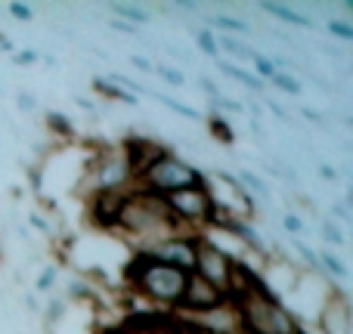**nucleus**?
<instances>
[{"instance_id": "f257e3e1", "label": "nucleus", "mask_w": 353, "mask_h": 334, "mask_svg": "<svg viewBox=\"0 0 353 334\" xmlns=\"http://www.w3.org/2000/svg\"><path fill=\"white\" fill-rule=\"evenodd\" d=\"M174 232H183V229H176L165 198L152 195V192H143V189H137V186L130 189L121 205V213H118L115 236L128 238L130 251H143L146 244L174 236Z\"/></svg>"}, {"instance_id": "f03ea898", "label": "nucleus", "mask_w": 353, "mask_h": 334, "mask_svg": "<svg viewBox=\"0 0 353 334\" xmlns=\"http://www.w3.org/2000/svg\"><path fill=\"white\" fill-rule=\"evenodd\" d=\"M186 275L189 273H183V269L155 263L143 254H130L128 263H124V285L130 288V294L159 306L161 313L176 310V304L183 298V288H186Z\"/></svg>"}, {"instance_id": "7ed1b4c3", "label": "nucleus", "mask_w": 353, "mask_h": 334, "mask_svg": "<svg viewBox=\"0 0 353 334\" xmlns=\"http://www.w3.org/2000/svg\"><path fill=\"white\" fill-rule=\"evenodd\" d=\"M81 189H74L81 201H87L97 192H130L137 186V176L130 170L128 152L121 143H93V152L87 155L81 167Z\"/></svg>"}, {"instance_id": "20e7f679", "label": "nucleus", "mask_w": 353, "mask_h": 334, "mask_svg": "<svg viewBox=\"0 0 353 334\" xmlns=\"http://www.w3.org/2000/svg\"><path fill=\"white\" fill-rule=\"evenodd\" d=\"M208 182L211 180H208V174L201 167H195L192 161H186L183 155L168 152V155H161L155 165H149L146 170H143L140 180H137V189L168 198V195H174V192L195 189V186H208Z\"/></svg>"}, {"instance_id": "39448f33", "label": "nucleus", "mask_w": 353, "mask_h": 334, "mask_svg": "<svg viewBox=\"0 0 353 334\" xmlns=\"http://www.w3.org/2000/svg\"><path fill=\"white\" fill-rule=\"evenodd\" d=\"M165 205L171 211L176 229L183 232H208L214 223V213H217V198L211 192V182L168 195Z\"/></svg>"}, {"instance_id": "423d86ee", "label": "nucleus", "mask_w": 353, "mask_h": 334, "mask_svg": "<svg viewBox=\"0 0 353 334\" xmlns=\"http://www.w3.org/2000/svg\"><path fill=\"white\" fill-rule=\"evenodd\" d=\"M239 267V257L230 254L226 248H220L211 236L201 232L199 242H195V263H192V273L201 275L205 282H211L217 291H223L230 298V285H232V273Z\"/></svg>"}, {"instance_id": "0eeeda50", "label": "nucleus", "mask_w": 353, "mask_h": 334, "mask_svg": "<svg viewBox=\"0 0 353 334\" xmlns=\"http://www.w3.org/2000/svg\"><path fill=\"white\" fill-rule=\"evenodd\" d=\"M201 232H174L168 238H159V242L146 244L143 251H130V254H143L155 263H165V267L183 269V273H192L195 263V242H199Z\"/></svg>"}, {"instance_id": "6e6552de", "label": "nucleus", "mask_w": 353, "mask_h": 334, "mask_svg": "<svg viewBox=\"0 0 353 334\" xmlns=\"http://www.w3.org/2000/svg\"><path fill=\"white\" fill-rule=\"evenodd\" d=\"M316 325H319V334H350L353 331L350 298L335 282L329 285V291H325L323 304L316 310Z\"/></svg>"}, {"instance_id": "1a4fd4ad", "label": "nucleus", "mask_w": 353, "mask_h": 334, "mask_svg": "<svg viewBox=\"0 0 353 334\" xmlns=\"http://www.w3.org/2000/svg\"><path fill=\"white\" fill-rule=\"evenodd\" d=\"M226 294L217 291V288L211 285V282H205L201 275L189 273L186 275V288H183V298L180 304H176V310L171 313V316H180V319H189V316H199V313L211 310V306L223 304Z\"/></svg>"}, {"instance_id": "9d476101", "label": "nucleus", "mask_w": 353, "mask_h": 334, "mask_svg": "<svg viewBox=\"0 0 353 334\" xmlns=\"http://www.w3.org/2000/svg\"><path fill=\"white\" fill-rule=\"evenodd\" d=\"M183 322L192 325V328H199V331H205V334H245L242 331V316H239V306H236L232 298H226L223 304L211 306V310L199 313V316L183 319Z\"/></svg>"}, {"instance_id": "9b49d317", "label": "nucleus", "mask_w": 353, "mask_h": 334, "mask_svg": "<svg viewBox=\"0 0 353 334\" xmlns=\"http://www.w3.org/2000/svg\"><path fill=\"white\" fill-rule=\"evenodd\" d=\"M128 198V192H97L84 201L87 205V220H90L93 229L105 232V236H115V223L118 213H121V205Z\"/></svg>"}, {"instance_id": "f8f14e48", "label": "nucleus", "mask_w": 353, "mask_h": 334, "mask_svg": "<svg viewBox=\"0 0 353 334\" xmlns=\"http://www.w3.org/2000/svg\"><path fill=\"white\" fill-rule=\"evenodd\" d=\"M201 19H205V28L214 31V34H232V37H242V34H251V25L245 22V19L232 16V12H211V16H205L201 12Z\"/></svg>"}, {"instance_id": "ddd939ff", "label": "nucleus", "mask_w": 353, "mask_h": 334, "mask_svg": "<svg viewBox=\"0 0 353 334\" xmlns=\"http://www.w3.org/2000/svg\"><path fill=\"white\" fill-rule=\"evenodd\" d=\"M236 180H239V186L245 189V192L251 195V198L257 201V205H270V201H273V189L267 186V180H263L261 174H254V170L251 167H242V170H236Z\"/></svg>"}, {"instance_id": "4468645a", "label": "nucleus", "mask_w": 353, "mask_h": 334, "mask_svg": "<svg viewBox=\"0 0 353 334\" xmlns=\"http://www.w3.org/2000/svg\"><path fill=\"white\" fill-rule=\"evenodd\" d=\"M261 10L267 12V16L279 19V22L294 25V28H313V19H310V16H304V12H298L294 6H288V3H273V0H261Z\"/></svg>"}, {"instance_id": "2eb2a0df", "label": "nucleus", "mask_w": 353, "mask_h": 334, "mask_svg": "<svg viewBox=\"0 0 353 334\" xmlns=\"http://www.w3.org/2000/svg\"><path fill=\"white\" fill-rule=\"evenodd\" d=\"M316 260H319V273H323V279H329V282L332 279H338V282L350 279V267L335 254V251H329V248L316 251Z\"/></svg>"}, {"instance_id": "dca6fc26", "label": "nucleus", "mask_w": 353, "mask_h": 334, "mask_svg": "<svg viewBox=\"0 0 353 334\" xmlns=\"http://www.w3.org/2000/svg\"><path fill=\"white\" fill-rule=\"evenodd\" d=\"M112 19H121V22L134 25V28H143V25L152 22V12L140 3H109Z\"/></svg>"}, {"instance_id": "f3484780", "label": "nucleus", "mask_w": 353, "mask_h": 334, "mask_svg": "<svg viewBox=\"0 0 353 334\" xmlns=\"http://www.w3.org/2000/svg\"><path fill=\"white\" fill-rule=\"evenodd\" d=\"M217 72L220 74H226V78H232V81H239L242 87H248L251 93H263L267 90V84H263L257 74H251V72H245L242 65H232V62H223V59H217Z\"/></svg>"}, {"instance_id": "a211bd4d", "label": "nucleus", "mask_w": 353, "mask_h": 334, "mask_svg": "<svg viewBox=\"0 0 353 334\" xmlns=\"http://www.w3.org/2000/svg\"><path fill=\"white\" fill-rule=\"evenodd\" d=\"M43 127H47V134L53 136V140H65V143L74 140V124L56 109L43 112Z\"/></svg>"}, {"instance_id": "6ab92c4d", "label": "nucleus", "mask_w": 353, "mask_h": 334, "mask_svg": "<svg viewBox=\"0 0 353 334\" xmlns=\"http://www.w3.org/2000/svg\"><path fill=\"white\" fill-rule=\"evenodd\" d=\"M90 87H93V93H97V96L112 99V103H121V105H137V103H140V99H137L134 93H128V90H121V87L109 84V81H105L103 74H97V78L90 81Z\"/></svg>"}, {"instance_id": "aec40b11", "label": "nucleus", "mask_w": 353, "mask_h": 334, "mask_svg": "<svg viewBox=\"0 0 353 334\" xmlns=\"http://www.w3.org/2000/svg\"><path fill=\"white\" fill-rule=\"evenodd\" d=\"M217 50L232 56V59H248V62L257 56V50L251 43H245L242 37H232V34H217Z\"/></svg>"}, {"instance_id": "412c9836", "label": "nucleus", "mask_w": 353, "mask_h": 334, "mask_svg": "<svg viewBox=\"0 0 353 334\" xmlns=\"http://www.w3.org/2000/svg\"><path fill=\"white\" fill-rule=\"evenodd\" d=\"M62 298H65L68 304H90V306L99 304V291L93 285H87L84 279H72V282H68Z\"/></svg>"}, {"instance_id": "4be33fe9", "label": "nucleus", "mask_w": 353, "mask_h": 334, "mask_svg": "<svg viewBox=\"0 0 353 334\" xmlns=\"http://www.w3.org/2000/svg\"><path fill=\"white\" fill-rule=\"evenodd\" d=\"M146 96H149V99H155V103H161V105H165V109H171L174 115L186 118V121H205V118H201V112H195L192 105L180 103V99L168 96V93H161V90H146Z\"/></svg>"}, {"instance_id": "5701e85b", "label": "nucleus", "mask_w": 353, "mask_h": 334, "mask_svg": "<svg viewBox=\"0 0 353 334\" xmlns=\"http://www.w3.org/2000/svg\"><path fill=\"white\" fill-rule=\"evenodd\" d=\"M65 316H68V300L62 298V294H50L47 306L41 310V322L50 325V328H56L59 322H65Z\"/></svg>"}, {"instance_id": "b1692460", "label": "nucleus", "mask_w": 353, "mask_h": 334, "mask_svg": "<svg viewBox=\"0 0 353 334\" xmlns=\"http://www.w3.org/2000/svg\"><path fill=\"white\" fill-rule=\"evenodd\" d=\"M205 127H208V134H211L214 140L220 143V146H232V143H236V130H232L230 118L208 115V118H205Z\"/></svg>"}, {"instance_id": "393cba45", "label": "nucleus", "mask_w": 353, "mask_h": 334, "mask_svg": "<svg viewBox=\"0 0 353 334\" xmlns=\"http://www.w3.org/2000/svg\"><path fill=\"white\" fill-rule=\"evenodd\" d=\"M319 238H323L329 248H344V244H347V236H344V229L332 217L319 220Z\"/></svg>"}, {"instance_id": "a878e982", "label": "nucleus", "mask_w": 353, "mask_h": 334, "mask_svg": "<svg viewBox=\"0 0 353 334\" xmlns=\"http://www.w3.org/2000/svg\"><path fill=\"white\" fill-rule=\"evenodd\" d=\"M267 84H273L279 93H288V96H301L304 93V84H301V78L298 74H292V72H276L273 78L267 81Z\"/></svg>"}, {"instance_id": "bb28decb", "label": "nucleus", "mask_w": 353, "mask_h": 334, "mask_svg": "<svg viewBox=\"0 0 353 334\" xmlns=\"http://www.w3.org/2000/svg\"><path fill=\"white\" fill-rule=\"evenodd\" d=\"M192 34H195V50H199V53H205L208 59L217 62L220 59L217 34H214V31H208V28H192Z\"/></svg>"}, {"instance_id": "cd10ccee", "label": "nucleus", "mask_w": 353, "mask_h": 334, "mask_svg": "<svg viewBox=\"0 0 353 334\" xmlns=\"http://www.w3.org/2000/svg\"><path fill=\"white\" fill-rule=\"evenodd\" d=\"M279 226H282V232H285L288 238H298V236H304V232H307V220H304V213H298V211H285V213H282Z\"/></svg>"}, {"instance_id": "c85d7f7f", "label": "nucleus", "mask_w": 353, "mask_h": 334, "mask_svg": "<svg viewBox=\"0 0 353 334\" xmlns=\"http://www.w3.org/2000/svg\"><path fill=\"white\" fill-rule=\"evenodd\" d=\"M56 282H59V267H56V263H47V267H43L41 273H37V279H34V291H41V294H53Z\"/></svg>"}, {"instance_id": "c756f323", "label": "nucleus", "mask_w": 353, "mask_h": 334, "mask_svg": "<svg viewBox=\"0 0 353 334\" xmlns=\"http://www.w3.org/2000/svg\"><path fill=\"white\" fill-rule=\"evenodd\" d=\"M22 167H25V180H28V189L34 192V198L43 195V161H34V165H25L22 161Z\"/></svg>"}, {"instance_id": "7c9ffc66", "label": "nucleus", "mask_w": 353, "mask_h": 334, "mask_svg": "<svg viewBox=\"0 0 353 334\" xmlns=\"http://www.w3.org/2000/svg\"><path fill=\"white\" fill-rule=\"evenodd\" d=\"M152 74H159V78L165 81V84H171V87H183V84H186V74H183L180 68L168 65V62H155Z\"/></svg>"}, {"instance_id": "2f4dec72", "label": "nucleus", "mask_w": 353, "mask_h": 334, "mask_svg": "<svg viewBox=\"0 0 353 334\" xmlns=\"http://www.w3.org/2000/svg\"><path fill=\"white\" fill-rule=\"evenodd\" d=\"M325 31H329L335 41H341V43L353 41V25L344 22V19H329V22H325Z\"/></svg>"}, {"instance_id": "473e14b6", "label": "nucleus", "mask_w": 353, "mask_h": 334, "mask_svg": "<svg viewBox=\"0 0 353 334\" xmlns=\"http://www.w3.org/2000/svg\"><path fill=\"white\" fill-rule=\"evenodd\" d=\"M251 62H254V72H251V74H257V78H261L263 84H267V81L273 78L276 72H279V68H276V62L270 59V56H263V53H257Z\"/></svg>"}, {"instance_id": "72a5a7b5", "label": "nucleus", "mask_w": 353, "mask_h": 334, "mask_svg": "<svg viewBox=\"0 0 353 334\" xmlns=\"http://www.w3.org/2000/svg\"><path fill=\"white\" fill-rule=\"evenodd\" d=\"M3 16H12L16 22H31V19H34V6H31V3H22V0H10V3H6V12H3Z\"/></svg>"}, {"instance_id": "f704fd0d", "label": "nucleus", "mask_w": 353, "mask_h": 334, "mask_svg": "<svg viewBox=\"0 0 353 334\" xmlns=\"http://www.w3.org/2000/svg\"><path fill=\"white\" fill-rule=\"evenodd\" d=\"M25 220H28L31 229H37L43 238H59V236H56V226H53V223H47V220H43L37 211H28V217H25Z\"/></svg>"}, {"instance_id": "c9c22d12", "label": "nucleus", "mask_w": 353, "mask_h": 334, "mask_svg": "<svg viewBox=\"0 0 353 334\" xmlns=\"http://www.w3.org/2000/svg\"><path fill=\"white\" fill-rule=\"evenodd\" d=\"M10 62H12V65H19V68H31V65H37V62H41V53H37V50H31V47H25V50H16V53L10 56Z\"/></svg>"}, {"instance_id": "e433bc0d", "label": "nucleus", "mask_w": 353, "mask_h": 334, "mask_svg": "<svg viewBox=\"0 0 353 334\" xmlns=\"http://www.w3.org/2000/svg\"><path fill=\"white\" fill-rule=\"evenodd\" d=\"M329 217L335 220V223H353V213H350L347 201H335V205L329 207Z\"/></svg>"}, {"instance_id": "4c0bfd02", "label": "nucleus", "mask_w": 353, "mask_h": 334, "mask_svg": "<svg viewBox=\"0 0 353 334\" xmlns=\"http://www.w3.org/2000/svg\"><path fill=\"white\" fill-rule=\"evenodd\" d=\"M195 84H199V90H201V93H205V96H208V99H220V96H223V90H220V87H217V84H214V81H211V78H205V74H201V78H199V81H195Z\"/></svg>"}, {"instance_id": "58836bf2", "label": "nucleus", "mask_w": 353, "mask_h": 334, "mask_svg": "<svg viewBox=\"0 0 353 334\" xmlns=\"http://www.w3.org/2000/svg\"><path fill=\"white\" fill-rule=\"evenodd\" d=\"M16 105H19V112H25V115H31V112L37 109V99L31 96L28 90H19V93H16Z\"/></svg>"}, {"instance_id": "ea45409f", "label": "nucleus", "mask_w": 353, "mask_h": 334, "mask_svg": "<svg viewBox=\"0 0 353 334\" xmlns=\"http://www.w3.org/2000/svg\"><path fill=\"white\" fill-rule=\"evenodd\" d=\"M263 105H267V109L273 112V115L279 118V121H285V124H294V118L288 115V109H285V105H279V103H276V99H270V96H267V99H263Z\"/></svg>"}, {"instance_id": "a19ab883", "label": "nucleus", "mask_w": 353, "mask_h": 334, "mask_svg": "<svg viewBox=\"0 0 353 334\" xmlns=\"http://www.w3.org/2000/svg\"><path fill=\"white\" fill-rule=\"evenodd\" d=\"M22 306H25V313H28V316H37V319H41V310H43V306H41V300H37L31 291L22 294Z\"/></svg>"}, {"instance_id": "79ce46f5", "label": "nucleus", "mask_w": 353, "mask_h": 334, "mask_svg": "<svg viewBox=\"0 0 353 334\" xmlns=\"http://www.w3.org/2000/svg\"><path fill=\"white\" fill-rule=\"evenodd\" d=\"M301 118L310 121V124H316V127H325V124H329V115H323L319 109H301Z\"/></svg>"}, {"instance_id": "37998d69", "label": "nucleus", "mask_w": 353, "mask_h": 334, "mask_svg": "<svg viewBox=\"0 0 353 334\" xmlns=\"http://www.w3.org/2000/svg\"><path fill=\"white\" fill-rule=\"evenodd\" d=\"M109 28H112V31H118V34H130V37L140 34V28H134V25L121 22V19H109Z\"/></svg>"}, {"instance_id": "c03bdc74", "label": "nucleus", "mask_w": 353, "mask_h": 334, "mask_svg": "<svg viewBox=\"0 0 353 334\" xmlns=\"http://www.w3.org/2000/svg\"><path fill=\"white\" fill-rule=\"evenodd\" d=\"M128 62H130V65L137 68V72H146V74H152V68H155V62H149L146 56H140V53H134V56H130Z\"/></svg>"}, {"instance_id": "a18cd8bd", "label": "nucleus", "mask_w": 353, "mask_h": 334, "mask_svg": "<svg viewBox=\"0 0 353 334\" xmlns=\"http://www.w3.org/2000/svg\"><path fill=\"white\" fill-rule=\"evenodd\" d=\"M316 170H319V176H323V180H329V182H341V174H338V170L332 167V165H325V161H319Z\"/></svg>"}, {"instance_id": "49530a36", "label": "nucleus", "mask_w": 353, "mask_h": 334, "mask_svg": "<svg viewBox=\"0 0 353 334\" xmlns=\"http://www.w3.org/2000/svg\"><path fill=\"white\" fill-rule=\"evenodd\" d=\"M74 105H78V109H84L87 115H97V103H93V99H87V96H81V93H74Z\"/></svg>"}, {"instance_id": "de8ad7c7", "label": "nucleus", "mask_w": 353, "mask_h": 334, "mask_svg": "<svg viewBox=\"0 0 353 334\" xmlns=\"http://www.w3.org/2000/svg\"><path fill=\"white\" fill-rule=\"evenodd\" d=\"M186 325V322H183ZM186 334H205V331H199V328H192V325H186Z\"/></svg>"}, {"instance_id": "09e8293b", "label": "nucleus", "mask_w": 353, "mask_h": 334, "mask_svg": "<svg viewBox=\"0 0 353 334\" xmlns=\"http://www.w3.org/2000/svg\"><path fill=\"white\" fill-rule=\"evenodd\" d=\"M6 41H10V34H3V31H0V47H3Z\"/></svg>"}, {"instance_id": "8fccbe9b", "label": "nucleus", "mask_w": 353, "mask_h": 334, "mask_svg": "<svg viewBox=\"0 0 353 334\" xmlns=\"http://www.w3.org/2000/svg\"><path fill=\"white\" fill-rule=\"evenodd\" d=\"M0 16H3V6H0Z\"/></svg>"}, {"instance_id": "3c124183", "label": "nucleus", "mask_w": 353, "mask_h": 334, "mask_svg": "<svg viewBox=\"0 0 353 334\" xmlns=\"http://www.w3.org/2000/svg\"><path fill=\"white\" fill-rule=\"evenodd\" d=\"M112 334H121V331H112Z\"/></svg>"}, {"instance_id": "603ef678", "label": "nucleus", "mask_w": 353, "mask_h": 334, "mask_svg": "<svg viewBox=\"0 0 353 334\" xmlns=\"http://www.w3.org/2000/svg\"><path fill=\"white\" fill-rule=\"evenodd\" d=\"M0 96H3V90H0Z\"/></svg>"}, {"instance_id": "864d4df0", "label": "nucleus", "mask_w": 353, "mask_h": 334, "mask_svg": "<svg viewBox=\"0 0 353 334\" xmlns=\"http://www.w3.org/2000/svg\"><path fill=\"white\" fill-rule=\"evenodd\" d=\"M0 257H3V251H0Z\"/></svg>"}, {"instance_id": "5fc2aeb1", "label": "nucleus", "mask_w": 353, "mask_h": 334, "mask_svg": "<svg viewBox=\"0 0 353 334\" xmlns=\"http://www.w3.org/2000/svg\"><path fill=\"white\" fill-rule=\"evenodd\" d=\"M304 334H307V331H304Z\"/></svg>"}]
</instances>
